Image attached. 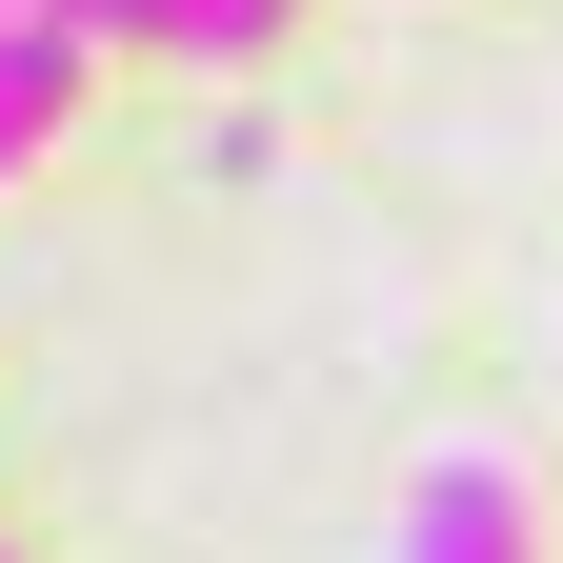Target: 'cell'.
Segmentation results:
<instances>
[{
    "label": "cell",
    "mask_w": 563,
    "mask_h": 563,
    "mask_svg": "<svg viewBox=\"0 0 563 563\" xmlns=\"http://www.w3.org/2000/svg\"><path fill=\"white\" fill-rule=\"evenodd\" d=\"M383 563H543V504H523V463H483V443H443L402 483V523H383Z\"/></svg>",
    "instance_id": "6da1fadb"
},
{
    "label": "cell",
    "mask_w": 563,
    "mask_h": 563,
    "mask_svg": "<svg viewBox=\"0 0 563 563\" xmlns=\"http://www.w3.org/2000/svg\"><path fill=\"white\" fill-rule=\"evenodd\" d=\"M0 21H21V0H0Z\"/></svg>",
    "instance_id": "277c9868"
},
{
    "label": "cell",
    "mask_w": 563,
    "mask_h": 563,
    "mask_svg": "<svg viewBox=\"0 0 563 563\" xmlns=\"http://www.w3.org/2000/svg\"><path fill=\"white\" fill-rule=\"evenodd\" d=\"M60 101H81V0H21L0 21V181L60 141Z\"/></svg>",
    "instance_id": "7a4b0ae2"
},
{
    "label": "cell",
    "mask_w": 563,
    "mask_h": 563,
    "mask_svg": "<svg viewBox=\"0 0 563 563\" xmlns=\"http://www.w3.org/2000/svg\"><path fill=\"white\" fill-rule=\"evenodd\" d=\"M81 41H141V60H262L282 0H81Z\"/></svg>",
    "instance_id": "3957f363"
}]
</instances>
